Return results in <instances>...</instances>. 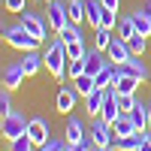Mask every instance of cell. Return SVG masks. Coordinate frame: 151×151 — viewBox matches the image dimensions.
Returning <instances> with one entry per match:
<instances>
[{"label":"cell","instance_id":"obj_4","mask_svg":"<svg viewBox=\"0 0 151 151\" xmlns=\"http://www.w3.org/2000/svg\"><path fill=\"white\" fill-rule=\"evenodd\" d=\"M18 24H21V27L27 30L30 36H36L40 42H48V30H52V27H48V21H45L42 15H36V12H27V9H24V12H18Z\"/></svg>","mask_w":151,"mask_h":151},{"label":"cell","instance_id":"obj_10","mask_svg":"<svg viewBox=\"0 0 151 151\" xmlns=\"http://www.w3.org/2000/svg\"><path fill=\"white\" fill-rule=\"evenodd\" d=\"M118 115H121L118 91H115V88H106V103H103V109H100V118L109 121V124H115V121H118Z\"/></svg>","mask_w":151,"mask_h":151},{"label":"cell","instance_id":"obj_31","mask_svg":"<svg viewBox=\"0 0 151 151\" xmlns=\"http://www.w3.org/2000/svg\"><path fill=\"white\" fill-rule=\"evenodd\" d=\"M85 55H88L85 40H82V42H70V45H67V58H70V60H79V58H85Z\"/></svg>","mask_w":151,"mask_h":151},{"label":"cell","instance_id":"obj_16","mask_svg":"<svg viewBox=\"0 0 151 151\" xmlns=\"http://www.w3.org/2000/svg\"><path fill=\"white\" fill-rule=\"evenodd\" d=\"M103 103H106V91H100V88H97V91H91V94L85 97V112H88L91 118H97L100 109H103Z\"/></svg>","mask_w":151,"mask_h":151},{"label":"cell","instance_id":"obj_37","mask_svg":"<svg viewBox=\"0 0 151 151\" xmlns=\"http://www.w3.org/2000/svg\"><path fill=\"white\" fill-rule=\"evenodd\" d=\"M94 145H91V139H85V142H67V148L64 151H91Z\"/></svg>","mask_w":151,"mask_h":151},{"label":"cell","instance_id":"obj_41","mask_svg":"<svg viewBox=\"0 0 151 151\" xmlns=\"http://www.w3.org/2000/svg\"><path fill=\"white\" fill-rule=\"evenodd\" d=\"M139 9H142V12H145V15H151V0H145V3H142V6H139Z\"/></svg>","mask_w":151,"mask_h":151},{"label":"cell","instance_id":"obj_27","mask_svg":"<svg viewBox=\"0 0 151 151\" xmlns=\"http://www.w3.org/2000/svg\"><path fill=\"white\" fill-rule=\"evenodd\" d=\"M133 21H136V30H139L142 36H151V15H145L142 9L133 12Z\"/></svg>","mask_w":151,"mask_h":151},{"label":"cell","instance_id":"obj_24","mask_svg":"<svg viewBox=\"0 0 151 151\" xmlns=\"http://www.w3.org/2000/svg\"><path fill=\"white\" fill-rule=\"evenodd\" d=\"M73 88L79 91V97H88L91 91H97V85H94V76H79V79H73Z\"/></svg>","mask_w":151,"mask_h":151},{"label":"cell","instance_id":"obj_8","mask_svg":"<svg viewBox=\"0 0 151 151\" xmlns=\"http://www.w3.org/2000/svg\"><path fill=\"white\" fill-rule=\"evenodd\" d=\"M106 58L112 60V64H124V60H130L133 52H130L127 40H124V36H112V42H109V48H106Z\"/></svg>","mask_w":151,"mask_h":151},{"label":"cell","instance_id":"obj_45","mask_svg":"<svg viewBox=\"0 0 151 151\" xmlns=\"http://www.w3.org/2000/svg\"><path fill=\"white\" fill-rule=\"evenodd\" d=\"M45 3H52V0H45Z\"/></svg>","mask_w":151,"mask_h":151},{"label":"cell","instance_id":"obj_2","mask_svg":"<svg viewBox=\"0 0 151 151\" xmlns=\"http://www.w3.org/2000/svg\"><path fill=\"white\" fill-rule=\"evenodd\" d=\"M3 40L12 45V48H18V52H36L42 42L36 40V36H30L27 30L21 27V24H12V27H3Z\"/></svg>","mask_w":151,"mask_h":151},{"label":"cell","instance_id":"obj_39","mask_svg":"<svg viewBox=\"0 0 151 151\" xmlns=\"http://www.w3.org/2000/svg\"><path fill=\"white\" fill-rule=\"evenodd\" d=\"M106 9H112V12H118V6H121V0H100Z\"/></svg>","mask_w":151,"mask_h":151},{"label":"cell","instance_id":"obj_23","mask_svg":"<svg viewBox=\"0 0 151 151\" xmlns=\"http://www.w3.org/2000/svg\"><path fill=\"white\" fill-rule=\"evenodd\" d=\"M85 6H88V0H70V3H67V12H70V21L73 24H82L85 21Z\"/></svg>","mask_w":151,"mask_h":151},{"label":"cell","instance_id":"obj_28","mask_svg":"<svg viewBox=\"0 0 151 151\" xmlns=\"http://www.w3.org/2000/svg\"><path fill=\"white\" fill-rule=\"evenodd\" d=\"M109 42H112V30H106V27H97V30H94V48L106 52V48H109Z\"/></svg>","mask_w":151,"mask_h":151},{"label":"cell","instance_id":"obj_32","mask_svg":"<svg viewBox=\"0 0 151 151\" xmlns=\"http://www.w3.org/2000/svg\"><path fill=\"white\" fill-rule=\"evenodd\" d=\"M67 76H70V79H79V76H85V58L70 60V64H67Z\"/></svg>","mask_w":151,"mask_h":151},{"label":"cell","instance_id":"obj_40","mask_svg":"<svg viewBox=\"0 0 151 151\" xmlns=\"http://www.w3.org/2000/svg\"><path fill=\"white\" fill-rule=\"evenodd\" d=\"M139 151H151V133L145 130V139H142V145H139Z\"/></svg>","mask_w":151,"mask_h":151},{"label":"cell","instance_id":"obj_30","mask_svg":"<svg viewBox=\"0 0 151 151\" xmlns=\"http://www.w3.org/2000/svg\"><path fill=\"white\" fill-rule=\"evenodd\" d=\"M9 151H36V145H33L30 136L24 133V136H18V139H12V142H9Z\"/></svg>","mask_w":151,"mask_h":151},{"label":"cell","instance_id":"obj_3","mask_svg":"<svg viewBox=\"0 0 151 151\" xmlns=\"http://www.w3.org/2000/svg\"><path fill=\"white\" fill-rule=\"evenodd\" d=\"M27 121H30V118H24L21 112H15V109H12L9 115H3V121H0V136H3L6 142L18 139V136H24V133H27Z\"/></svg>","mask_w":151,"mask_h":151},{"label":"cell","instance_id":"obj_17","mask_svg":"<svg viewBox=\"0 0 151 151\" xmlns=\"http://www.w3.org/2000/svg\"><path fill=\"white\" fill-rule=\"evenodd\" d=\"M103 3L100 0H88V6H85V21H88V27H100V18H103Z\"/></svg>","mask_w":151,"mask_h":151},{"label":"cell","instance_id":"obj_38","mask_svg":"<svg viewBox=\"0 0 151 151\" xmlns=\"http://www.w3.org/2000/svg\"><path fill=\"white\" fill-rule=\"evenodd\" d=\"M24 3H27V0H3V6L9 12H24Z\"/></svg>","mask_w":151,"mask_h":151},{"label":"cell","instance_id":"obj_13","mask_svg":"<svg viewBox=\"0 0 151 151\" xmlns=\"http://www.w3.org/2000/svg\"><path fill=\"white\" fill-rule=\"evenodd\" d=\"M64 139H67V142H85V139H88L85 124L76 118V115H67V124H64Z\"/></svg>","mask_w":151,"mask_h":151},{"label":"cell","instance_id":"obj_18","mask_svg":"<svg viewBox=\"0 0 151 151\" xmlns=\"http://www.w3.org/2000/svg\"><path fill=\"white\" fill-rule=\"evenodd\" d=\"M145 106H148V103H139V100H136V106L127 112L130 121L136 124V130H139V133H145V130H148V112H145Z\"/></svg>","mask_w":151,"mask_h":151},{"label":"cell","instance_id":"obj_9","mask_svg":"<svg viewBox=\"0 0 151 151\" xmlns=\"http://www.w3.org/2000/svg\"><path fill=\"white\" fill-rule=\"evenodd\" d=\"M115 67H118V73L133 76V79H136V82H142V85L148 82V76H151V73H148V67H145V64H142V60L136 58V55H133L130 60H124V64H115Z\"/></svg>","mask_w":151,"mask_h":151},{"label":"cell","instance_id":"obj_36","mask_svg":"<svg viewBox=\"0 0 151 151\" xmlns=\"http://www.w3.org/2000/svg\"><path fill=\"white\" fill-rule=\"evenodd\" d=\"M67 148V139H48L45 145H40L36 151H64Z\"/></svg>","mask_w":151,"mask_h":151},{"label":"cell","instance_id":"obj_34","mask_svg":"<svg viewBox=\"0 0 151 151\" xmlns=\"http://www.w3.org/2000/svg\"><path fill=\"white\" fill-rule=\"evenodd\" d=\"M115 24H118V15H115V12H112V9H103V18H100V27L112 30V27H115Z\"/></svg>","mask_w":151,"mask_h":151},{"label":"cell","instance_id":"obj_44","mask_svg":"<svg viewBox=\"0 0 151 151\" xmlns=\"http://www.w3.org/2000/svg\"><path fill=\"white\" fill-rule=\"evenodd\" d=\"M3 27H6V24H3V21H0V30H3Z\"/></svg>","mask_w":151,"mask_h":151},{"label":"cell","instance_id":"obj_5","mask_svg":"<svg viewBox=\"0 0 151 151\" xmlns=\"http://www.w3.org/2000/svg\"><path fill=\"white\" fill-rule=\"evenodd\" d=\"M88 139H91L94 148H112V145H115V130H112L109 121H103L97 115L94 124H91V130H88Z\"/></svg>","mask_w":151,"mask_h":151},{"label":"cell","instance_id":"obj_14","mask_svg":"<svg viewBox=\"0 0 151 151\" xmlns=\"http://www.w3.org/2000/svg\"><path fill=\"white\" fill-rule=\"evenodd\" d=\"M106 64H112V60L103 58V52H100V48H88V55H85V73H88V76H97Z\"/></svg>","mask_w":151,"mask_h":151},{"label":"cell","instance_id":"obj_26","mask_svg":"<svg viewBox=\"0 0 151 151\" xmlns=\"http://www.w3.org/2000/svg\"><path fill=\"white\" fill-rule=\"evenodd\" d=\"M127 45H130V52H133L136 58H142V55H145V48H148V36H142V33H133L130 40H127Z\"/></svg>","mask_w":151,"mask_h":151},{"label":"cell","instance_id":"obj_33","mask_svg":"<svg viewBox=\"0 0 151 151\" xmlns=\"http://www.w3.org/2000/svg\"><path fill=\"white\" fill-rule=\"evenodd\" d=\"M12 112V91H0V115H9Z\"/></svg>","mask_w":151,"mask_h":151},{"label":"cell","instance_id":"obj_35","mask_svg":"<svg viewBox=\"0 0 151 151\" xmlns=\"http://www.w3.org/2000/svg\"><path fill=\"white\" fill-rule=\"evenodd\" d=\"M118 106H121V112H130L136 106V94H118Z\"/></svg>","mask_w":151,"mask_h":151},{"label":"cell","instance_id":"obj_7","mask_svg":"<svg viewBox=\"0 0 151 151\" xmlns=\"http://www.w3.org/2000/svg\"><path fill=\"white\" fill-rule=\"evenodd\" d=\"M48 27H52V33H60L70 24V12H67V3H60V0H52L48 3Z\"/></svg>","mask_w":151,"mask_h":151},{"label":"cell","instance_id":"obj_21","mask_svg":"<svg viewBox=\"0 0 151 151\" xmlns=\"http://www.w3.org/2000/svg\"><path fill=\"white\" fill-rule=\"evenodd\" d=\"M112 130H115V139H121V136H130V133H139V130H136V124L130 121L127 112H121V115H118V121L112 124Z\"/></svg>","mask_w":151,"mask_h":151},{"label":"cell","instance_id":"obj_11","mask_svg":"<svg viewBox=\"0 0 151 151\" xmlns=\"http://www.w3.org/2000/svg\"><path fill=\"white\" fill-rule=\"evenodd\" d=\"M27 136L33 139V145L40 148V145H45L52 136H48V121L45 118H30L27 121Z\"/></svg>","mask_w":151,"mask_h":151},{"label":"cell","instance_id":"obj_15","mask_svg":"<svg viewBox=\"0 0 151 151\" xmlns=\"http://www.w3.org/2000/svg\"><path fill=\"white\" fill-rule=\"evenodd\" d=\"M142 82H136L133 76H124V73H118V67H115V82H112V88H115L118 94H136V88H139Z\"/></svg>","mask_w":151,"mask_h":151},{"label":"cell","instance_id":"obj_42","mask_svg":"<svg viewBox=\"0 0 151 151\" xmlns=\"http://www.w3.org/2000/svg\"><path fill=\"white\" fill-rule=\"evenodd\" d=\"M145 112H148V130H151V100H148V106H145Z\"/></svg>","mask_w":151,"mask_h":151},{"label":"cell","instance_id":"obj_43","mask_svg":"<svg viewBox=\"0 0 151 151\" xmlns=\"http://www.w3.org/2000/svg\"><path fill=\"white\" fill-rule=\"evenodd\" d=\"M94 151H115V148H94Z\"/></svg>","mask_w":151,"mask_h":151},{"label":"cell","instance_id":"obj_12","mask_svg":"<svg viewBox=\"0 0 151 151\" xmlns=\"http://www.w3.org/2000/svg\"><path fill=\"white\" fill-rule=\"evenodd\" d=\"M76 100H79V91H76L73 85H64V88L58 91V97H55V106H58V112L70 115V112H73V106H76Z\"/></svg>","mask_w":151,"mask_h":151},{"label":"cell","instance_id":"obj_20","mask_svg":"<svg viewBox=\"0 0 151 151\" xmlns=\"http://www.w3.org/2000/svg\"><path fill=\"white\" fill-rule=\"evenodd\" d=\"M142 139H145V133H130V136H121V139H115V151H139V145H142Z\"/></svg>","mask_w":151,"mask_h":151},{"label":"cell","instance_id":"obj_1","mask_svg":"<svg viewBox=\"0 0 151 151\" xmlns=\"http://www.w3.org/2000/svg\"><path fill=\"white\" fill-rule=\"evenodd\" d=\"M42 60H45V70L55 76V79H67V64H70V58H67V42L60 40V36H55V40H48L45 48H42Z\"/></svg>","mask_w":151,"mask_h":151},{"label":"cell","instance_id":"obj_22","mask_svg":"<svg viewBox=\"0 0 151 151\" xmlns=\"http://www.w3.org/2000/svg\"><path fill=\"white\" fill-rule=\"evenodd\" d=\"M112 82H115V64H106L103 70H100L94 76V85L100 88V91H106V88H112Z\"/></svg>","mask_w":151,"mask_h":151},{"label":"cell","instance_id":"obj_29","mask_svg":"<svg viewBox=\"0 0 151 151\" xmlns=\"http://www.w3.org/2000/svg\"><path fill=\"white\" fill-rule=\"evenodd\" d=\"M118 30H121V36H124V40H130L133 33H139V30H136V21H133V15H124V18H118Z\"/></svg>","mask_w":151,"mask_h":151},{"label":"cell","instance_id":"obj_25","mask_svg":"<svg viewBox=\"0 0 151 151\" xmlns=\"http://www.w3.org/2000/svg\"><path fill=\"white\" fill-rule=\"evenodd\" d=\"M58 36H60V40H64L67 45H70V42H82V40H85V36H82V30H79V24H73V21H70V24H67V27L60 30Z\"/></svg>","mask_w":151,"mask_h":151},{"label":"cell","instance_id":"obj_6","mask_svg":"<svg viewBox=\"0 0 151 151\" xmlns=\"http://www.w3.org/2000/svg\"><path fill=\"white\" fill-rule=\"evenodd\" d=\"M24 79H27V73H24L21 60H12V64L3 67V76H0V85L6 88V91H18V88L24 85Z\"/></svg>","mask_w":151,"mask_h":151},{"label":"cell","instance_id":"obj_19","mask_svg":"<svg viewBox=\"0 0 151 151\" xmlns=\"http://www.w3.org/2000/svg\"><path fill=\"white\" fill-rule=\"evenodd\" d=\"M21 67H24V73H27V76H36V73L45 67V60H42V55H40V52H24Z\"/></svg>","mask_w":151,"mask_h":151}]
</instances>
